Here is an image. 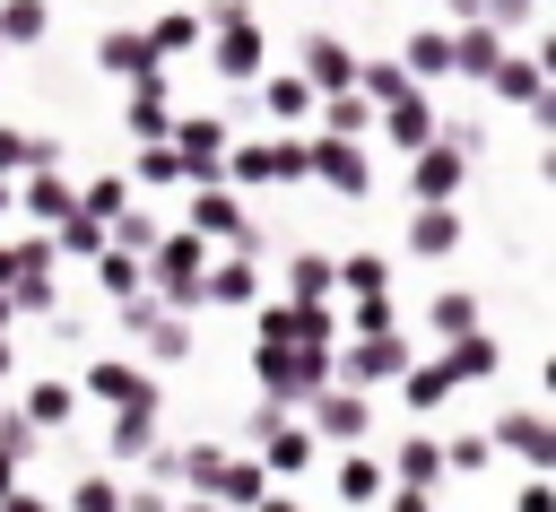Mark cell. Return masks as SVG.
<instances>
[{
	"instance_id": "cell-17",
	"label": "cell",
	"mask_w": 556,
	"mask_h": 512,
	"mask_svg": "<svg viewBox=\"0 0 556 512\" xmlns=\"http://www.w3.org/2000/svg\"><path fill=\"white\" fill-rule=\"evenodd\" d=\"M182 148H191V156H217V148H226V130H217V121H191V130H182Z\"/></svg>"
},
{
	"instance_id": "cell-19",
	"label": "cell",
	"mask_w": 556,
	"mask_h": 512,
	"mask_svg": "<svg viewBox=\"0 0 556 512\" xmlns=\"http://www.w3.org/2000/svg\"><path fill=\"white\" fill-rule=\"evenodd\" d=\"M17 156H52V148H26L17 130H0V165H17Z\"/></svg>"
},
{
	"instance_id": "cell-8",
	"label": "cell",
	"mask_w": 556,
	"mask_h": 512,
	"mask_svg": "<svg viewBox=\"0 0 556 512\" xmlns=\"http://www.w3.org/2000/svg\"><path fill=\"white\" fill-rule=\"evenodd\" d=\"M321 174H330V191H365V156L356 148H321Z\"/></svg>"
},
{
	"instance_id": "cell-5",
	"label": "cell",
	"mask_w": 556,
	"mask_h": 512,
	"mask_svg": "<svg viewBox=\"0 0 556 512\" xmlns=\"http://www.w3.org/2000/svg\"><path fill=\"white\" fill-rule=\"evenodd\" d=\"M452 69H495V26H469V35H452Z\"/></svg>"
},
{
	"instance_id": "cell-1",
	"label": "cell",
	"mask_w": 556,
	"mask_h": 512,
	"mask_svg": "<svg viewBox=\"0 0 556 512\" xmlns=\"http://www.w3.org/2000/svg\"><path fill=\"white\" fill-rule=\"evenodd\" d=\"M391 139H400V148H426V139H434V104H426V95H400V104H391Z\"/></svg>"
},
{
	"instance_id": "cell-18",
	"label": "cell",
	"mask_w": 556,
	"mask_h": 512,
	"mask_svg": "<svg viewBox=\"0 0 556 512\" xmlns=\"http://www.w3.org/2000/svg\"><path fill=\"white\" fill-rule=\"evenodd\" d=\"M191 217H200V226H235V208H226L217 191H200V200H191Z\"/></svg>"
},
{
	"instance_id": "cell-16",
	"label": "cell",
	"mask_w": 556,
	"mask_h": 512,
	"mask_svg": "<svg viewBox=\"0 0 556 512\" xmlns=\"http://www.w3.org/2000/svg\"><path fill=\"white\" fill-rule=\"evenodd\" d=\"M295 104H304V87H295V78H269V113H278V121H295Z\"/></svg>"
},
{
	"instance_id": "cell-14",
	"label": "cell",
	"mask_w": 556,
	"mask_h": 512,
	"mask_svg": "<svg viewBox=\"0 0 556 512\" xmlns=\"http://www.w3.org/2000/svg\"><path fill=\"white\" fill-rule=\"evenodd\" d=\"M278 165H287V156H278V148H243V165H235V174H243V182H269V174H278Z\"/></svg>"
},
{
	"instance_id": "cell-13",
	"label": "cell",
	"mask_w": 556,
	"mask_h": 512,
	"mask_svg": "<svg viewBox=\"0 0 556 512\" xmlns=\"http://www.w3.org/2000/svg\"><path fill=\"white\" fill-rule=\"evenodd\" d=\"M321 121H330V130H365V104H356V95H330Z\"/></svg>"
},
{
	"instance_id": "cell-4",
	"label": "cell",
	"mask_w": 556,
	"mask_h": 512,
	"mask_svg": "<svg viewBox=\"0 0 556 512\" xmlns=\"http://www.w3.org/2000/svg\"><path fill=\"white\" fill-rule=\"evenodd\" d=\"M156 52H148V35H130V26H113L104 35V69H148Z\"/></svg>"
},
{
	"instance_id": "cell-7",
	"label": "cell",
	"mask_w": 556,
	"mask_h": 512,
	"mask_svg": "<svg viewBox=\"0 0 556 512\" xmlns=\"http://www.w3.org/2000/svg\"><path fill=\"white\" fill-rule=\"evenodd\" d=\"M217 69H235V78H243V69H261V35H252V26H235V35L217 43Z\"/></svg>"
},
{
	"instance_id": "cell-12",
	"label": "cell",
	"mask_w": 556,
	"mask_h": 512,
	"mask_svg": "<svg viewBox=\"0 0 556 512\" xmlns=\"http://www.w3.org/2000/svg\"><path fill=\"white\" fill-rule=\"evenodd\" d=\"M130 130H165V95H156V87L130 95Z\"/></svg>"
},
{
	"instance_id": "cell-2",
	"label": "cell",
	"mask_w": 556,
	"mask_h": 512,
	"mask_svg": "<svg viewBox=\"0 0 556 512\" xmlns=\"http://www.w3.org/2000/svg\"><path fill=\"white\" fill-rule=\"evenodd\" d=\"M408 191H417V200H452V191H460V156H452V148H434V156L417 165V182H408Z\"/></svg>"
},
{
	"instance_id": "cell-10",
	"label": "cell",
	"mask_w": 556,
	"mask_h": 512,
	"mask_svg": "<svg viewBox=\"0 0 556 512\" xmlns=\"http://www.w3.org/2000/svg\"><path fill=\"white\" fill-rule=\"evenodd\" d=\"M0 26H9L17 43H35V35H43V0H9V9H0Z\"/></svg>"
},
{
	"instance_id": "cell-9",
	"label": "cell",
	"mask_w": 556,
	"mask_h": 512,
	"mask_svg": "<svg viewBox=\"0 0 556 512\" xmlns=\"http://www.w3.org/2000/svg\"><path fill=\"white\" fill-rule=\"evenodd\" d=\"M408 69H452V35H408Z\"/></svg>"
},
{
	"instance_id": "cell-15",
	"label": "cell",
	"mask_w": 556,
	"mask_h": 512,
	"mask_svg": "<svg viewBox=\"0 0 556 512\" xmlns=\"http://www.w3.org/2000/svg\"><path fill=\"white\" fill-rule=\"evenodd\" d=\"M495 78H504V95H530V104H539V69H530V61H513V69H495Z\"/></svg>"
},
{
	"instance_id": "cell-11",
	"label": "cell",
	"mask_w": 556,
	"mask_h": 512,
	"mask_svg": "<svg viewBox=\"0 0 556 512\" xmlns=\"http://www.w3.org/2000/svg\"><path fill=\"white\" fill-rule=\"evenodd\" d=\"M408 243H417V252H443V243H452V217H443V208H426V217L408 226Z\"/></svg>"
},
{
	"instance_id": "cell-3",
	"label": "cell",
	"mask_w": 556,
	"mask_h": 512,
	"mask_svg": "<svg viewBox=\"0 0 556 512\" xmlns=\"http://www.w3.org/2000/svg\"><path fill=\"white\" fill-rule=\"evenodd\" d=\"M304 43H313L304 61H313V78H321V87H339V78H356V61L339 52V35H304Z\"/></svg>"
},
{
	"instance_id": "cell-6",
	"label": "cell",
	"mask_w": 556,
	"mask_h": 512,
	"mask_svg": "<svg viewBox=\"0 0 556 512\" xmlns=\"http://www.w3.org/2000/svg\"><path fill=\"white\" fill-rule=\"evenodd\" d=\"M191 35H200L191 9H182V17H156V26H148V52H191Z\"/></svg>"
}]
</instances>
